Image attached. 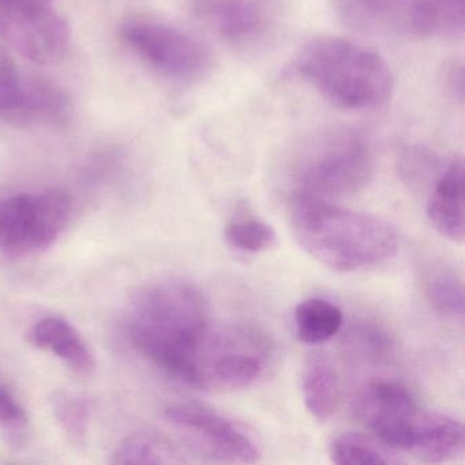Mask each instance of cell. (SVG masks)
Returning a JSON list of instances; mask_svg holds the SVG:
<instances>
[{"label": "cell", "mask_w": 465, "mask_h": 465, "mask_svg": "<svg viewBox=\"0 0 465 465\" xmlns=\"http://www.w3.org/2000/svg\"><path fill=\"white\" fill-rule=\"evenodd\" d=\"M126 331L140 355L197 388L198 366L211 328L208 304L194 285L165 280L143 288L130 303Z\"/></svg>", "instance_id": "6da1fadb"}, {"label": "cell", "mask_w": 465, "mask_h": 465, "mask_svg": "<svg viewBox=\"0 0 465 465\" xmlns=\"http://www.w3.org/2000/svg\"><path fill=\"white\" fill-rule=\"evenodd\" d=\"M291 224L299 246L334 272L380 265L399 250V233L393 225L322 198L296 195Z\"/></svg>", "instance_id": "7a4b0ae2"}, {"label": "cell", "mask_w": 465, "mask_h": 465, "mask_svg": "<svg viewBox=\"0 0 465 465\" xmlns=\"http://www.w3.org/2000/svg\"><path fill=\"white\" fill-rule=\"evenodd\" d=\"M292 70L326 102L342 110H374L391 100L394 75L380 54L336 36L309 40Z\"/></svg>", "instance_id": "3957f363"}, {"label": "cell", "mask_w": 465, "mask_h": 465, "mask_svg": "<svg viewBox=\"0 0 465 465\" xmlns=\"http://www.w3.org/2000/svg\"><path fill=\"white\" fill-rule=\"evenodd\" d=\"M374 159L355 132H336L321 141L298 171V194L337 200L358 194L371 181Z\"/></svg>", "instance_id": "277c9868"}, {"label": "cell", "mask_w": 465, "mask_h": 465, "mask_svg": "<svg viewBox=\"0 0 465 465\" xmlns=\"http://www.w3.org/2000/svg\"><path fill=\"white\" fill-rule=\"evenodd\" d=\"M72 200L61 190L23 193L0 203V252L28 255L58 241L69 223Z\"/></svg>", "instance_id": "5b68a950"}, {"label": "cell", "mask_w": 465, "mask_h": 465, "mask_svg": "<svg viewBox=\"0 0 465 465\" xmlns=\"http://www.w3.org/2000/svg\"><path fill=\"white\" fill-rule=\"evenodd\" d=\"M124 42L163 75L195 83L212 69L208 48L178 26L151 18H132L122 25Z\"/></svg>", "instance_id": "8992f818"}, {"label": "cell", "mask_w": 465, "mask_h": 465, "mask_svg": "<svg viewBox=\"0 0 465 465\" xmlns=\"http://www.w3.org/2000/svg\"><path fill=\"white\" fill-rule=\"evenodd\" d=\"M353 412L378 443L391 450H411L421 411L404 385L396 381H372L359 391Z\"/></svg>", "instance_id": "52a82bcc"}, {"label": "cell", "mask_w": 465, "mask_h": 465, "mask_svg": "<svg viewBox=\"0 0 465 465\" xmlns=\"http://www.w3.org/2000/svg\"><path fill=\"white\" fill-rule=\"evenodd\" d=\"M263 345L249 331H211L198 367L197 389L235 391L252 385L265 370Z\"/></svg>", "instance_id": "ba28073f"}, {"label": "cell", "mask_w": 465, "mask_h": 465, "mask_svg": "<svg viewBox=\"0 0 465 465\" xmlns=\"http://www.w3.org/2000/svg\"><path fill=\"white\" fill-rule=\"evenodd\" d=\"M164 418L220 461L250 464L260 459L257 440L241 424L206 405L178 402L164 411Z\"/></svg>", "instance_id": "9c48e42d"}, {"label": "cell", "mask_w": 465, "mask_h": 465, "mask_svg": "<svg viewBox=\"0 0 465 465\" xmlns=\"http://www.w3.org/2000/svg\"><path fill=\"white\" fill-rule=\"evenodd\" d=\"M0 37L7 47L37 64L61 61L72 43L69 24L53 5L28 12H0Z\"/></svg>", "instance_id": "30bf717a"}, {"label": "cell", "mask_w": 465, "mask_h": 465, "mask_svg": "<svg viewBox=\"0 0 465 465\" xmlns=\"http://www.w3.org/2000/svg\"><path fill=\"white\" fill-rule=\"evenodd\" d=\"M195 17L235 47L262 42L276 25L277 0H194Z\"/></svg>", "instance_id": "8fae6325"}, {"label": "cell", "mask_w": 465, "mask_h": 465, "mask_svg": "<svg viewBox=\"0 0 465 465\" xmlns=\"http://www.w3.org/2000/svg\"><path fill=\"white\" fill-rule=\"evenodd\" d=\"M29 344L61 359L78 377H91L96 370V358L83 334L73 323L56 315L42 318L31 326Z\"/></svg>", "instance_id": "7c38bea8"}, {"label": "cell", "mask_w": 465, "mask_h": 465, "mask_svg": "<svg viewBox=\"0 0 465 465\" xmlns=\"http://www.w3.org/2000/svg\"><path fill=\"white\" fill-rule=\"evenodd\" d=\"M465 173L461 157H453L440 173L427 203V217L440 235L461 243L465 235Z\"/></svg>", "instance_id": "4fadbf2b"}, {"label": "cell", "mask_w": 465, "mask_h": 465, "mask_svg": "<svg viewBox=\"0 0 465 465\" xmlns=\"http://www.w3.org/2000/svg\"><path fill=\"white\" fill-rule=\"evenodd\" d=\"M73 102L64 89L42 78L26 77L12 124L64 126L72 118Z\"/></svg>", "instance_id": "5bb4252c"}, {"label": "cell", "mask_w": 465, "mask_h": 465, "mask_svg": "<svg viewBox=\"0 0 465 465\" xmlns=\"http://www.w3.org/2000/svg\"><path fill=\"white\" fill-rule=\"evenodd\" d=\"M465 450L464 426L450 416L421 411L416 421L411 453L421 461H450L462 456Z\"/></svg>", "instance_id": "9a60e30c"}, {"label": "cell", "mask_w": 465, "mask_h": 465, "mask_svg": "<svg viewBox=\"0 0 465 465\" xmlns=\"http://www.w3.org/2000/svg\"><path fill=\"white\" fill-rule=\"evenodd\" d=\"M304 407L318 421H326L336 413L341 396L336 367L326 353H310L302 372Z\"/></svg>", "instance_id": "2e32d148"}, {"label": "cell", "mask_w": 465, "mask_h": 465, "mask_svg": "<svg viewBox=\"0 0 465 465\" xmlns=\"http://www.w3.org/2000/svg\"><path fill=\"white\" fill-rule=\"evenodd\" d=\"M407 18L413 34L424 39H461L465 0H412Z\"/></svg>", "instance_id": "e0dca14e"}, {"label": "cell", "mask_w": 465, "mask_h": 465, "mask_svg": "<svg viewBox=\"0 0 465 465\" xmlns=\"http://www.w3.org/2000/svg\"><path fill=\"white\" fill-rule=\"evenodd\" d=\"M342 325V312L331 302L310 298L295 310L296 334L306 344H322L336 336Z\"/></svg>", "instance_id": "ac0fdd59"}, {"label": "cell", "mask_w": 465, "mask_h": 465, "mask_svg": "<svg viewBox=\"0 0 465 465\" xmlns=\"http://www.w3.org/2000/svg\"><path fill=\"white\" fill-rule=\"evenodd\" d=\"M183 460L164 438L140 431L124 438L114 451L113 462L118 465L175 464Z\"/></svg>", "instance_id": "d6986e66"}, {"label": "cell", "mask_w": 465, "mask_h": 465, "mask_svg": "<svg viewBox=\"0 0 465 465\" xmlns=\"http://www.w3.org/2000/svg\"><path fill=\"white\" fill-rule=\"evenodd\" d=\"M331 461L337 465L393 464V459L383 445L370 440L358 432H342L329 445Z\"/></svg>", "instance_id": "ffe728a7"}, {"label": "cell", "mask_w": 465, "mask_h": 465, "mask_svg": "<svg viewBox=\"0 0 465 465\" xmlns=\"http://www.w3.org/2000/svg\"><path fill=\"white\" fill-rule=\"evenodd\" d=\"M51 407L67 440L75 446L85 445L91 421L88 399L70 391H55L51 397Z\"/></svg>", "instance_id": "44dd1931"}, {"label": "cell", "mask_w": 465, "mask_h": 465, "mask_svg": "<svg viewBox=\"0 0 465 465\" xmlns=\"http://www.w3.org/2000/svg\"><path fill=\"white\" fill-rule=\"evenodd\" d=\"M426 293L432 309L453 320L464 318V285L456 272L437 268L426 279Z\"/></svg>", "instance_id": "7402d4cb"}, {"label": "cell", "mask_w": 465, "mask_h": 465, "mask_svg": "<svg viewBox=\"0 0 465 465\" xmlns=\"http://www.w3.org/2000/svg\"><path fill=\"white\" fill-rule=\"evenodd\" d=\"M228 244L239 252H269L277 246V233L268 223L252 214L236 216L225 230Z\"/></svg>", "instance_id": "603a6c76"}, {"label": "cell", "mask_w": 465, "mask_h": 465, "mask_svg": "<svg viewBox=\"0 0 465 465\" xmlns=\"http://www.w3.org/2000/svg\"><path fill=\"white\" fill-rule=\"evenodd\" d=\"M25 75L13 61L6 43L0 37V121L12 124L23 97Z\"/></svg>", "instance_id": "cb8c5ba5"}, {"label": "cell", "mask_w": 465, "mask_h": 465, "mask_svg": "<svg viewBox=\"0 0 465 465\" xmlns=\"http://www.w3.org/2000/svg\"><path fill=\"white\" fill-rule=\"evenodd\" d=\"M412 0H340L342 15L356 24H375L410 7Z\"/></svg>", "instance_id": "d4e9b609"}, {"label": "cell", "mask_w": 465, "mask_h": 465, "mask_svg": "<svg viewBox=\"0 0 465 465\" xmlns=\"http://www.w3.org/2000/svg\"><path fill=\"white\" fill-rule=\"evenodd\" d=\"M345 345L355 358L377 361L388 353L391 341L380 329L361 325L356 326L348 333Z\"/></svg>", "instance_id": "484cf974"}, {"label": "cell", "mask_w": 465, "mask_h": 465, "mask_svg": "<svg viewBox=\"0 0 465 465\" xmlns=\"http://www.w3.org/2000/svg\"><path fill=\"white\" fill-rule=\"evenodd\" d=\"M25 408L7 389L0 385V429L13 440H20L28 429Z\"/></svg>", "instance_id": "4316f807"}, {"label": "cell", "mask_w": 465, "mask_h": 465, "mask_svg": "<svg viewBox=\"0 0 465 465\" xmlns=\"http://www.w3.org/2000/svg\"><path fill=\"white\" fill-rule=\"evenodd\" d=\"M53 5V0H0V12H28Z\"/></svg>", "instance_id": "83f0119b"}]
</instances>
